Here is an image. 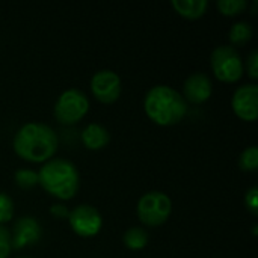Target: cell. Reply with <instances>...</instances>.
Wrapping results in <instances>:
<instances>
[{
  "instance_id": "obj_23",
  "label": "cell",
  "mask_w": 258,
  "mask_h": 258,
  "mask_svg": "<svg viewBox=\"0 0 258 258\" xmlns=\"http://www.w3.org/2000/svg\"><path fill=\"white\" fill-rule=\"evenodd\" d=\"M50 213L54 215L56 218H65V216H68V212H67L65 206H60V204L53 206V207L50 209Z\"/></svg>"
},
{
  "instance_id": "obj_8",
  "label": "cell",
  "mask_w": 258,
  "mask_h": 258,
  "mask_svg": "<svg viewBox=\"0 0 258 258\" xmlns=\"http://www.w3.org/2000/svg\"><path fill=\"white\" fill-rule=\"evenodd\" d=\"M91 89L98 101L104 104H110L119 98L121 79L116 73L110 70H101L92 76Z\"/></svg>"
},
{
  "instance_id": "obj_12",
  "label": "cell",
  "mask_w": 258,
  "mask_h": 258,
  "mask_svg": "<svg viewBox=\"0 0 258 258\" xmlns=\"http://www.w3.org/2000/svg\"><path fill=\"white\" fill-rule=\"evenodd\" d=\"M82 141L83 145L89 150H100L106 147L110 141L109 132L100 125V124H89L83 132H82Z\"/></svg>"
},
{
  "instance_id": "obj_11",
  "label": "cell",
  "mask_w": 258,
  "mask_h": 258,
  "mask_svg": "<svg viewBox=\"0 0 258 258\" xmlns=\"http://www.w3.org/2000/svg\"><path fill=\"white\" fill-rule=\"evenodd\" d=\"M212 91H213L212 80L204 73L190 74L183 85V92H184L183 97H186L184 100H189L194 104H200L209 100V97L212 95Z\"/></svg>"
},
{
  "instance_id": "obj_13",
  "label": "cell",
  "mask_w": 258,
  "mask_h": 258,
  "mask_svg": "<svg viewBox=\"0 0 258 258\" xmlns=\"http://www.w3.org/2000/svg\"><path fill=\"white\" fill-rule=\"evenodd\" d=\"M172 6L181 17L195 20L204 15L209 3L206 0H172Z\"/></svg>"
},
{
  "instance_id": "obj_17",
  "label": "cell",
  "mask_w": 258,
  "mask_h": 258,
  "mask_svg": "<svg viewBox=\"0 0 258 258\" xmlns=\"http://www.w3.org/2000/svg\"><path fill=\"white\" fill-rule=\"evenodd\" d=\"M239 163H240V168L243 171H255L258 166V148L257 147H249L246 148L242 154H240V159H239Z\"/></svg>"
},
{
  "instance_id": "obj_9",
  "label": "cell",
  "mask_w": 258,
  "mask_h": 258,
  "mask_svg": "<svg viewBox=\"0 0 258 258\" xmlns=\"http://www.w3.org/2000/svg\"><path fill=\"white\" fill-rule=\"evenodd\" d=\"M233 110L236 115L245 121H255L258 115V86L255 83H248L240 86L231 100Z\"/></svg>"
},
{
  "instance_id": "obj_10",
  "label": "cell",
  "mask_w": 258,
  "mask_h": 258,
  "mask_svg": "<svg viewBox=\"0 0 258 258\" xmlns=\"http://www.w3.org/2000/svg\"><path fill=\"white\" fill-rule=\"evenodd\" d=\"M41 237L39 224L29 216L20 218L14 225V234L11 236V246L21 249L27 245H33Z\"/></svg>"
},
{
  "instance_id": "obj_25",
  "label": "cell",
  "mask_w": 258,
  "mask_h": 258,
  "mask_svg": "<svg viewBox=\"0 0 258 258\" xmlns=\"http://www.w3.org/2000/svg\"><path fill=\"white\" fill-rule=\"evenodd\" d=\"M23 258H26V257H23Z\"/></svg>"
},
{
  "instance_id": "obj_16",
  "label": "cell",
  "mask_w": 258,
  "mask_h": 258,
  "mask_svg": "<svg viewBox=\"0 0 258 258\" xmlns=\"http://www.w3.org/2000/svg\"><path fill=\"white\" fill-rule=\"evenodd\" d=\"M248 8L246 0H218V9L224 15H237Z\"/></svg>"
},
{
  "instance_id": "obj_1",
  "label": "cell",
  "mask_w": 258,
  "mask_h": 258,
  "mask_svg": "<svg viewBox=\"0 0 258 258\" xmlns=\"http://www.w3.org/2000/svg\"><path fill=\"white\" fill-rule=\"evenodd\" d=\"M15 153L29 162H45L53 157L57 150V136L54 130L45 124H24L14 138Z\"/></svg>"
},
{
  "instance_id": "obj_22",
  "label": "cell",
  "mask_w": 258,
  "mask_h": 258,
  "mask_svg": "<svg viewBox=\"0 0 258 258\" xmlns=\"http://www.w3.org/2000/svg\"><path fill=\"white\" fill-rule=\"evenodd\" d=\"M248 73H249V77L252 79H257L258 77V51L257 50H252L249 57H248Z\"/></svg>"
},
{
  "instance_id": "obj_6",
  "label": "cell",
  "mask_w": 258,
  "mask_h": 258,
  "mask_svg": "<svg viewBox=\"0 0 258 258\" xmlns=\"http://www.w3.org/2000/svg\"><path fill=\"white\" fill-rule=\"evenodd\" d=\"M88 109V97L80 89H68L57 98L54 104V116L62 124H74L86 115Z\"/></svg>"
},
{
  "instance_id": "obj_21",
  "label": "cell",
  "mask_w": 258,
  "mask_h": 258,
  "mask_svg": "<svg viewBox=\"0 0 258 258\" xmlns=\"http://www.w3.org/2000/svg\"><path fill=\"white\" fill-rule=\"evenodd\" d=\"M257 194H258L257 187H251V189L246 192V197H245V204H246V207H248L254 215H257L258 213Z\"/></svg>"
},
{
  "instance_id": "obj_14",
  "label": "cell",
  "mask_w": 258,
  "mask_h": 258,
  "mask_svg": "<svg viewBox=\"0 0 258 258\" xmlns=\"http://www.w3.org/2000/svg\"><path fill=\"white\" fill-rule=\"evenodd\" d=\"M252 38V27L246 21H239L230 29V41L233 45H245ZM231 45V47H233Z\"/></svg>"
},
{
  "instance_id": "obj_24",
  "label": "cell",
  "mask_w": 258,
  "mask_h": 258,
  "mask_svg": "<svg viewBox=\"0 0 258 258\" xmlns=\"http://www.w3.org/2000/svg\"><path fill=\"white\" fill-rule=\"evenodd\" d=\"M252 233H254V234H257V225H254V228H252Z\"/></svg>"
},
{
  "instance_id": "obj_4",
  "label": "cell",
  "mask_w": 258,
  "mask_h": 258,
  "mask_svg": "<svg viewBox=\"0 0 258 258\" xmlns=\"http://www.w3.org/2000/svg\"><path fill=\"white\" fill-rule=\"evenodd\" d=\"M215 76L227 83L237 82L243 74V62L237 50L231 45H219L210 56Z\"/></svg>"
},
{
  "instance_id": "obj_3",
  "label": "cell",
  "mask_w": 258,
  "mask_h": 258,
  "mask_svg": "<svg viewBox=\"0 0 258 258\" xmlns=\"http://www.w3.org/2000/svg\"><path fill=\"white\" fill-rule=\"evenodd\" d=\"M38 183L53 197L70 200L79 189V172L65 159L48 160L38 172Z\"/></svg>"
},
{
  "instance_id": "obj_15",
  "label": "cell",
  "mask_w": 258,
  "mask_h": 258,
  "mask_svg": "<svg viewBox=\"0 0 258 258\" xmlns=\"http://www.w3.org/2000/svg\"><path fill=\"white\" fill-rule=\"evenodd\" d=\"M148 243V234L145 230L142 228H138V227H133L130 230L125 231L124 234V245L128 248V249H142L145 248Z\"/></svg>"
},
{
  "instance_id": "obj_19",
  "label": "cell",
  "mask_w": 258,
  "mask_h": 258,
  "mask_svg": "<svg viewBox=\"0 0 258 258\" xmlns=\"http://www.w3.org/2000/svg\"><path fill=\"white\" fill-rule=\"evenodd\" d=\"M12 216H14V203H12V200L6 194L0 192V224L11 221Z\"/></svg>"
},
{
  "instance_id": "obj_5",
  "label": "cell",
  "mask_w": 258,
  "mask_h": 258,
  "mask_svg": "<svg viewBox=\"0 0 258 258\" xmlns=\"http://www.w3.org/2000/svg\"><path fill=\"white\" fill-rule=\"evenodd\" d=\"M172 210L168 195L162 192H148L138 203L139 219L148 227H159L166 222Z\"/></svg>"
},
{
  "instance_id": "obj_18",
  "label": "cell",
  "mask_w": 258,
  "mask_h": 258,
  "mask_svg": "<svg viewBox=\"0 0 258 258\" xmlns=\"http://www.w3.org/2000/svg\"><path fill=\"white\" fill-rule=\"evenodd\" d=\"M15 183L23 189H32L38 184V174L29 169H20L15 172Z\"/></svg>"
},
{
  "instance_id": "obj_7",
  "label": "cell",
  "mask_w": 258,
  "mask_h": 258,
  "mask_svg": "<svg viewBox=\"0 0 258 258\" xmlns=\"http://www.w3.org/2000/svg\"><path fill=\"white\" fill-rule=\"evenodd\" d=\"M70 225L82 237H92L95 236L103 225V219L100 212L88 204H80L73 209L68 215Z\"/></svg>"
},
{
  "instance_id": "obj_20",
  "label": "cell",
  "mask_w": 258,
  "mask_h": 258,
  "mask_svg": "<svg viewBox=\"0 0 258 258\" xmlns=\"http://www.w3.org/2000/svg\"><path fill=\"white\" fill-rule=\"evenodd\" d=\"M11 234L0 225V258H6L11 252Z\"/></svg>"
},
{
  "instance_id": "obj_2",
  "label": "cell",
  "mask_w": 258,
  "mask_h": 258,
  "mask_svg": "<svg viewBox=\"0 0 258 258\" xmlns=\"http://www.w3.org/2000/svg\"><path fill=\"white\" fill-rule=\"evenodd\" d=\"M144 107L150 119L159 125L178 124L187 112V103L184 97L166 85H157L151 88L145 95Z\"/></svg>"
}]
</instances>
